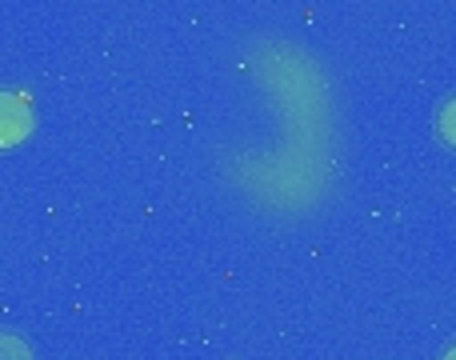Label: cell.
Listing matches in <instances>:
<instances>
[{"mask_svg":"<svg viewBox=\"0 0 456 360\" xmlns=\"http://www.w3.org/2000/svg\"><path fill=\"white\" fill-rule=\"evenodd\" d=\"M444 360H456V348H452V353H449V356H444Z\"/></svg>","mask_w":456,"mask_h":360,"instance_id":"277c9868","label":"cell"},{"mask_svg":"<svg viewBox=\"0 0 456 360\" xmlns=\"http://www.w3.org/2000/svg\"><path fill=\"white\" fill-rule=\"evenodd\" d=\"M436 128H441L444 144H452V149H456V101H449L441 109V120H436Z\"/></svg>","mask_w":456,"mask_h":360,"instance_id":"3957f363","label":"cell"},{"mask_svg":"<svg viewBox=\"0 0 456 360\" xmlns=\"http://www.w3.org/2000/svg\"><path fill=\"white\" fill-rule=\"evenodd\" d=\"M0 360H32V353H28V345H24L20 337L0 332Z\"/></svg>","mask_w":456,"mask_h":360,"instance_id":"7a4b0ae2","label":"cell"},{"mask_svg":"<svg viewBox=\"0 0 456 360\" xmlns=\"http://www.w3.org/2000/svg\"><path fill=\"white\" fill-rule=\"evenodd\" d=\"M32 109L20 93H0V149H12L28 136Z\"/></svg>","mask_w":456,"mask_h":360,"instance_id":"6da1fadb","label":"cell"}]
</instances>
